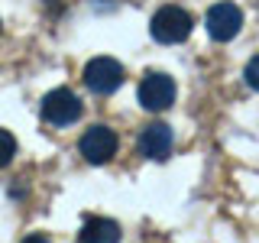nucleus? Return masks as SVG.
Segmentation results:
<instances>
[{"mask_svg": "<svg viewBox=\"0 0 259 243\" xmlns=\"http://www.w3.org/2000/svg\"><path fill=\"white\" fill-rule=\"evenodd\" d=\"M191 16L182 10V7H162V10H156V16L149 20V32L152 39L162 46H178L185 43V39L191 36Z\"/></svg>", "mask_w": 259, "mask_h": 243, "instance_id": "f257e3e1", "label": "nucleus"}, {"mask_svg": "<svg viewBox=\"0 0 259 243\" xmlns=\"http://www.w3.org/2000/svg\"><path fill=\"white\" fill-rule=\"evenodd\" d=\"M175 94H178L175 78L165 75V71H146L140 81V104L152 113L168 110L175 104Z\"/></svg>", "mask_w": 259, "mask_h": 243, "instance_id": "f03ea898", "label": "nucleus"}, {"mask_svg": "<svg viewBox=\"0 0 259 243\" xmlns=\"http://www.w3.org/2000/svg\"><path fill=\"white\" fill-rule=\"evenodd\" d=\"M84 85L94 94H113L123 85V65L117 59H107V55H97L84 65Z\"/></svg>", "mask_w": 259, "mask_h": 243, "instance_id": "7ed1b4c3", "label": "nucleus"}, {"mask_svg": "<svg viewBox=\"0 0 259 243\" xmlns=\"http://www.w3.org/2000/svg\"><path fill=\"white\" fill-rule=\"evenodd\" d=\"M207 36L214 39V43H230L233 36L243 29V13L237 4H230V0H224V4H214L207 10Z\"/></svg>", "mask_w": 259, "mask_h": 243, "instance_id": "20e7f679", "label": "nucleus"}, {"mask_svg": "<svg viewBox=\"0 0 259 243\" xmlns=\"http://www.w3.org/2000/svg\"><path fill=\"white\" fill-rule=\"evenodd\" d=\"M42 117L55 127H68L81 117V97L68 88H55L42 97Z\"/></svg>", "mask_w": 259, "mask_h": 243, "instance_id": "39448f33", "label": "nucleus"}, {"mask_svg": "<svg viewBox=\"0 0 259 243\" xmlns=\"http://www.w3.org/2000/svg\"><path fill=\"white\" fill-rule=\"evenodd\" d=\"M78 149H81V156L91 162V166H104V162H110V156L117 152V133H113L110 127L97 124V127H91L84 136H81Z\"/></svg>", "mask_w": 259, "mask_h": 243, "instance_id": "423d86ee", "label": "nucleus"}, {"mask_svg": "<svg viewBox=\"0 0 259 243\" xmlns=\"http://www.w3.org/2000/svg\"><path fill=\"white\" fill-rule=\"evenodd\" d=\"M172 143H175L172 127H165V124H149V127H143L140 140H136V149H140V156H146V159L162 162L168 152H172Z\"/></svg>", "mask_w": 259, "mask_h": 243, "instance_id": "0eeeda50", "label": "nucleus"}, {"mask_svg": "<svg viewBox=\"0 0 259 243\" xmlns=\"http://www.w3.org/2000/svg\"><path fill=\"white\" fill-rule=\"evenodd\" d=\"M78 243H120V224L110 217H91L78 230Z\"/></svg>", "mask_w": 259, "mask_h": 243, "instance_id": "6e6552de", "label": "nucleus"}, {"mask_svg": "<svg viewBox=\"0 0 259 243\" xmlns=\"http://www.w3.org/2000/svg\"><path fill=\"white\" fill-rule=\"evenodd\" d=\"M13 156H16V140H13L10 130L0 127V169L10 166V159H13Z\"/></svg>", "mask_w": 259, "mask_h": 243, "instance_id": "1a4fd4ad", "label": "nucleus"}, {"mask_svg": "<svg viewBox=\"0 0 259 243\" xmlns=\"http://www.w3.org/2000/svg\"><path fill=\"white\" fill-rule=\"evenodd\" d=\"M243 78H246V85L253 88V91H259V55H256V59H249L246 71H243Z\"/></svg>", "mask_w": 259, "mask_h": 243, "instance_id": "9d476101", "label": "nucleus"}, {"mask_svg": "<svg viewBox=\"0 0 259 243\" xmlns=\"http://www.w3.org/2000/svg\"><path fill=\"white\" fill-rule=\"evenodd\" d=\"M23 243H49V240L42 237V233H29V237H26V240H23Z\"/></svg>", "mask_w": 259, "mask_h": 243, "instance_id": "9b49d317", "label": "nucleus"}]
</instances>
